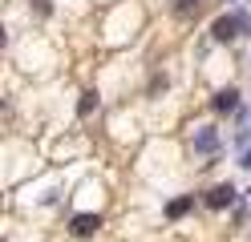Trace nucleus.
Here are the masks:
<instances>
[{
  "instance_id": "obj_9",
  "label": "nucleus",
  "mask_w": 251,
  "mask_h": 242,
  "mask_svg": "<svg viewBox=\"0 0 251 242\" xmlns=\"http://www.w3.org/2000/svg\"><path fill=\"white\" fill-rule=\"evenodd\" d=\"M243 166H251V154H243Z\"/></svg>"
},
{
  "instance_id": "obj_7",
  "label": "nucleus",
  "mask_w": 251,
  "mask_h": 242,
  "mask_svg": "<svg viewBox=\"0 0 251 242\" xmlns=\"http://www.w3.org/2000/svg\"><path fill=\"white\" fill-rule=\"evenodd\" d=\"M202 4H207V0H175V12H178V16H191V12H199Z\"/></svg>"
},
{
  "instance_id": "obj_1",
  "label": "nucleus",
  "mask_w": 251,
  "mask_h": 242,
  "mask_svg": "<svg viewBox=\"0 0 251 242\" xmlns=\"http://www.w3.org/2000/svg\"><path fill=\"white\" fill-rule=\"evenodd\" d=\"M211 32H215V41H235L239 32H251V21L243 12H235V16H219V21L211 24Z\"/></svg>"
},
{
  "instance_id": "obj_6",
  "label": "nucleus",
  "mask_w": 251,
  "mask_h": 242,
  "mask_svg": "<svg viewBox=\"0 0 251 242\" xmlns=\"http://www.w3.org/2000/svg\"><path fill=\"white\" fill-rule=\"evenodd\" d=\"M191 206H195V198H175V202L166 206V218H182V214H186Z\"/></svg>"
},
{
  "instance_id": "obj_8",
  "label": "nucleus",
  "mask_w": 251,
  "mask_h": 242,
  "mask_svg": "<svg viewBox=\"0 0 251 242\" xmlns=\"http://www.w3.org/2000/svg\"><path fill=\"white\" fill-rule=\"evenodd\" d=\"M37 12H41V16H49V0H37Z\"/></svg>"
},
{
  "instance_id": "obj_5",
  "label": "nucleus",
  "mask_w": 251,
  "mask_h": 242,
  "mask_svg": "<svg viewBox=\"0 0 251 242\" xmlns=\"http://www.w3.org/2000/svg\"><path fill=\"white\" fill-rule=\"evenodd\" d=\"M215 145H219V133H215V129H199V133H195V150H199V154H211Z\"/></svg>"
},
{
  "instance_id": "obj_4",
  "label": "nucleus",
  "mask_w": 251,
  "mask_h": 242,
  "mask_svg": "<svg viewBox=\"0 0 251 242\" xmlns=\"http://www.w3.org/2000/svg\"><path fill=\"white\" fill-rule=\"evenodd\" d=\"M235 105H239V89H219L215 93V109L219 113H231Z\"/></svg>"
},
{
  "instance_id": "obj_2",
  "label": "nucleus",
  "mask_w": 251,
  "mask_h": 242,
  "mask_svg": "<svg viewBox=\"0 0 251 242\" xmlns=\"http://www.w3.org/2000/svg\"><path fill=\"white\" fill-rule=\"evenodd\" d=\"M231 202H235V186H231V182L207 190V206H211V210H223V206H231Z\"/></svg>"
},
{
  "instance_id": "obj_3",
  "label": "nucleus",
  "mask_w": 251,
  "mask_h": 242,
  "mask_svg": "<svg viewBox=\"0 0 251 242\" xmlns=\"http://www.w3.org/2000/svg\"><path fill=\"white\" fill-rule=\"evenodd\" d=\"M98 226H101V218H98V214H77L69 230H73L77 238H89V234H98Z\"/></svg>"
}]
</instances>
